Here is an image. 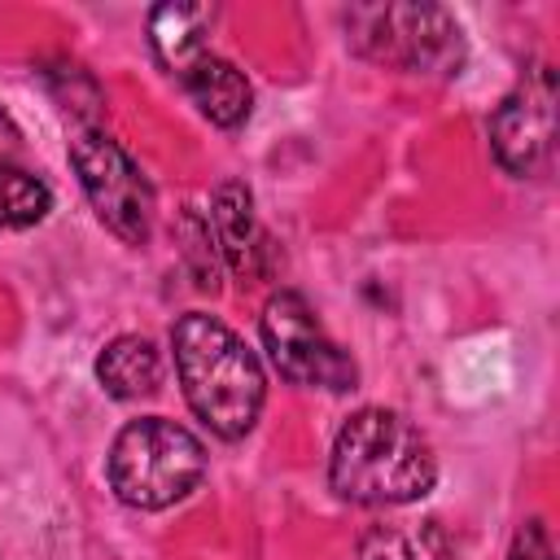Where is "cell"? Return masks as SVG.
<instances>
[{
	"instance_id": "7c38bea8",
	"label": "cell",
	"mask_w": 560,
	"mask_h": 560,
	"mask_svg": "<svg viewBox=\"0 0 560 560\" xmlns=\"http://www.w3.org/2000/svg\"><path fill=\"white\" fill-rule=\"evenodd\" d=\"M48 210H52V192H48V184L35 179V175L22 171V166L0 162V228H4V232L39 223Z\"/></svg>"
},
{
	"instance_id": "8992f818",
	"label": "cell",
	"mask_w": 560,
	"mask_h": 560,
	"mask_svg": "<svg viewBox=\"0 0 560 560\" xmlns=\"http://www.w3.org/2000/svg\"><path fill=\"white\" fill-rule=\"evenodd\" d=\"M262 346L276 363V372L293 385L311 389H350L354 363L341 354V346L324 332L319 315L302 293H276L262 306Z\"/></svg>"
},
{
	"instance_id": "277c9868",
	"label": "cell",
	"mask_w": 560,
	"mask_h": 560,
	"mask_svg": "<svg viewBox=\"0 0 560 560\" xmlns=\"http://www.w3.org/2000/svg\"><path fill=\"white\" fill-rule=\"evenodd\" d=\"M350 39L363 57L429 74L455 70L464 57L459 26L438 4H363L350 9Z\"/></svg>"
},
{
	"instance_id": "3957f363",
	"label": "cell",
	"mask_w": 560,
	"mask_h": 560,
	"mask_svg": "<svg viewBox=\"0 0 560 560\" xmlns=\"http://www.w3.org/2000/svg\"><path fill=\"white\" fill-rule=\"evenodd\" d=\"M206 472V446L175 420H131L109 446V486L127 508L158 512L192 494Z\"/></svg>"
},
{
	"instance_id": "5b68a950",
	"label": "cell",
	"mask_w": 560,
	"mask_h": 560,
	"mask_svg": "<svg viewBox=\"0 0 560 560\" xmlns=\"http://www.w3.org/2000/svg\"><path fill=\"white\" fill-rule=\"evenodd\" d=\"M70 162L96 210V219L127 245H144L153 232V188L131 153L101 127H79L70 140Z\"/></svg>"
},
{
	"instance_id": "7a4b0ae2",
	"label": "cell",
	"mask_w": 560,
	"mask_h": 560,
	"mask_svg": "<svg viewBox=\"0 0 560 560\" xmlns=\"http://www.w3.org/2000/svg\"><path fill=\"white\" fill-rule=\"evenodd\" d=\"M328 477L332 490L350 503L394 508L424 499L433 490L438 464L416 424H407L398 411L363 407L337 429Z\"/></svg>"
},
{
	"instance_id": "8fae6325",
	"label": "cell",
	"mask_w": 560,
	"mask_h": 560,
	"mask_svg": "<svg viewBox=\"0 0 560 560\" xmlns=\"http://www.w3.org/2000/svg\"><path fill=\"white\" fill-rule=\"evenodd\" d=\"M206 22H210V13L201 4H162V9H153V18H149L153 52L171 74H179L197 52H206Z\"/></svg>"
},
{
	"instance_id": "ba28073f",
	"label": "cell",
	"mask_w": 560,
	"mask_h": 560,
	"mask_svg": "<svg viewBox=\"0 0 560 560\" xmlns=\"http://www.w3.org/2000/svg\"><path fill=\"white\" fill-rule=\"evenodd\" d=\"M210 241L219 245L223 262L236 271V276H258L262 271V232H258V219H254V197L245 184H219L214 197H210Z\"/></svg>"
},
{
	"instance_id": "6da1fadb",
	"label": "cell",
	"mask_w": 560,
	"mask_h": 560,
	"mask_svg": "<svg viewBox=\"0 0 560 560\" xmlns=\"http://www.w3.org/2000/svg\"><path fill=\"white\" fill-rule=\"evenodd\" d=\"M171 346H175L179 389L197 411V420L228 442L245 438L267 398V381L254 350L223 319L206 311L179 315V324L171 328Z\"/></svg>"
},
{
	"instance_id": "5bb4252c",
	"label": "cell",
	"mask_w": 560,
	"mask_h": 560,
	"mask_svg": "<svg viewBox=\"0 0 560 560\" xmlns=\"http://www.w3.org/2000/svg\"><path fill=\"white\" fill-rule=\"evenodd\" d=\"M508 560H551V542H547L542 521H525L516 529V542H512Z\"/></svg>"
},
{
	"instance_id": "52a82bcc",
	"label": "cell",
	"mask_w": 560,
	"mask_h": 560,
	"mask_svg": "<svg viewBox=\"0 0 560 560\" xmlns=\"http://www.w3.org/2000/svg\"><path fill=\"white\" fill-rule=\"evenodd\" d=\"M556 140V79L547 66L525 74V83L494 109L490 118V144L503 171L512 175H534L551 158Z\"/></svg>"
},
{
	"instance_id": "4fadbf2b",
	"label": "cell",
	"mask_w": 560,
	"mask_h": 560,
	"mask_svg": "<svg viewBox=\"0 0 560 560\" xmlns=\"http://www.w3.org/2000/svg\"><path fill=\"white\" fill-rule=\"evenodd\" d=\"M359 560H416V551L398 529H372L359 547Z\"/></svg>"
},
{
	"instance_id": "30bf717a",
	"label": "cell",
	"mask_w": 560,
	"mask_h": 560,
	"mask_svg": "<svg viewBox=\"0 0 560 560\" xmlns=\"http://www.w3.org/2000/svg\"><path fill=\"white\" fill-rule=\"evenodd\" d=\"M96 381L105 385V394H114L122 402L144 398L162 385V354L149 337L122 332L96 354Z\"/></svg>"
},
{
	"instance_id": "9c48e42d",
	"label": "cell",
	"mask_w": 560,
	"mask_h": 560,
	"mask_svg": "<svg viewBox=\"0 0 560 560\" xmlns=\"http://www.w3.org/2000/svg\"><path fill=\"white\" fill-rule=\"evenodd\" d=\"M175 79L184 83V92L192 96V105H197L214 127H241V122L249 118L254 92H249L245 74H241L232 61H223L219 52H210V48L197 52Z\"/></svg>"
}]
</instances>
